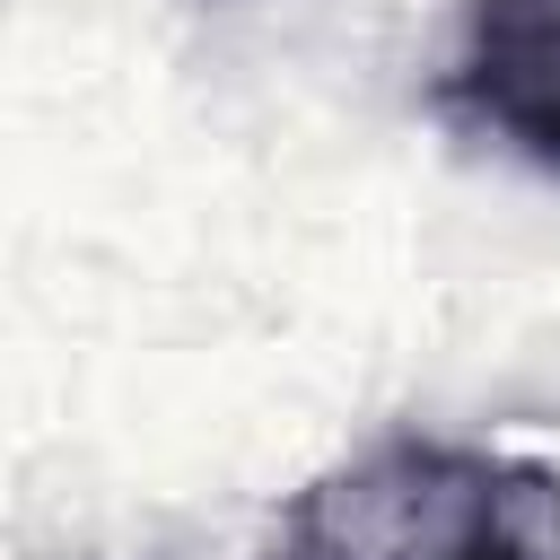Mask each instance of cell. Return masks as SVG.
Masks as SVG:
<instances>
[{"label":"cell","instance_id":"obj_1","mask_svg":"<svg viewBox=\"0 0 560 560\" xmlns=\"http://www.w3.org/2000/svg\"><path fill=\"white\" fill-rule=\"evenodd\" d=\"M560 534V472L394 429L280 508L271 560H542Z\"/></svg>","mask_w":560,"mask_h":560},{"label":"cell","instance_id":"obj_3","mask_svg":"<svg viewBox=\"0 0 560 560\" xmlns=\"http://www.w3.org/2000/svg\"><path fill=\"white\" fill-rule=\"evenodd\" d=\"M542 560H560V534H551V551H542Z\"/></svg>","mask_w":560,"mask_h":560},{"label":"cell","instance_id":"obj_2","mask_svg":"<svg viewBox=\"0 0 560 560\" xmlns=\"http://www.w3.org/2000/svg\"><path fill=\"white\" fill-rule=\"evenodd\" d=\"M429 105L464 140L560 175V0H464V35L429 79Z\"/></svg>","mask_w":560,"mask_h":560}]
</instances>
